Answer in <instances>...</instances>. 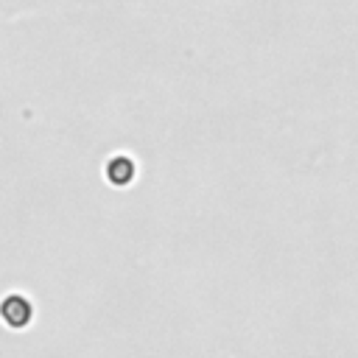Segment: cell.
<instances>
[{"instance_id":"cell-1","label":"cell","mask_w":358,"mask_h":358,"mask_svg":"<svg viewBox=\"0 0 358 358\" xmlns=\"http://www.w3.org/2000/svg\"><path fill=\"white\" fill-rule=\"evenodd\" d=\"M0 316H3L6 327H11V330H28L31 322H34V302L25 294L11 291L3 299V305H0Z\"/></svg>"},{"instance_id":"cell-2","label":"cell","mask_w":358,"mask_h":358,"mask_svg":"<svg viewBox=\"0 0 358 358\" xmlns=\"http://www.w3.org/2000/svg\"><path fill=\"white\" fill-rule=\"evenodd\" d=\"M134 173H137V168H134L131 157H126V154H117V157H112V159L106 162V182L115 185V187L131 185Z\"/></svg>"}]
</instances>
